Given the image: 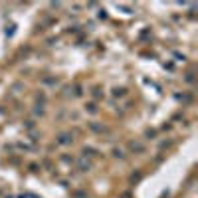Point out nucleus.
Returning <instances> with one entry per match:
<instances>
[{"instance_id":"20e7f679","label":"nucleus","mask_w":198,"mask_h":198,"mask_svg":"<svg viewBox=\"0 0 198 198\" xmlns=\"http://www.w3.org/2000/svg\"><path fill=\"white\" fill-rule=\"evenodd\" d=\"M113 93H115V95H125V89H115Z\"/></svg>"},{"instance_id":"f03ea898","label":"nucleus","mask_w":198,"mask_h":198,"mask_svg":"<svg viewBox=\"0 0 198 198\" xmlns=\"http://www.w3.org/2000/svg\"><path fill=\"white\" fill-rule=\"evenodd\" d=\"M131 149L133 151H137V153H143L145 149H143V145H139V143H131Z\"/></svg>"},{"instance_id":"f257e3e1","label":"nucleus","mask_w":198,"mask_h":198,"mask_svg":"<svg viewBox=\"0 0 198 198\" xmlns=\"http://www.w3.org/2000/svg\"><path fill=\"white\" fill-rule=\"evenodd\" d=\"M72 141H74V139H72V133H62L56 143H58V145H70Z\"/></svg>"},{"instance_id":"7ed1b4c3","label":"nucleus","mask_w":198,"mask_h":198,"mask_svg":"<svg viewBox=\"0 0 198 198\" xmlns=\"http://www.w3.org/2000/svg\"><path fill=\"white\" fill-rule=\"evenodd\" d=\"M113 155H115V157H119V158H123V157H125V153H123L121 149H115V151H113Z\"/></svg>"}]
</instances>
